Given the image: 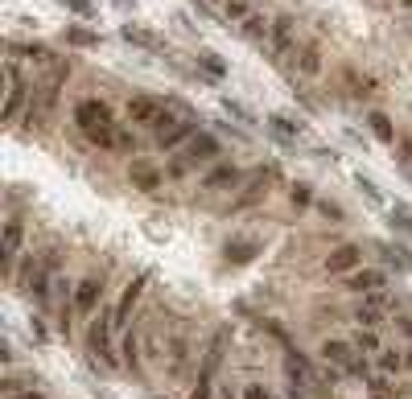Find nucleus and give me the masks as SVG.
Instances as JSON below:
<instances>
[{
  "instance_id": "f8f14e48",
  "label": "nucleus",
  "mask_w": 412,
  "mask_h": 399,
  "mask_svg": "<svg viewBox=\"0 0 412 399\" xmlns=\"http://www.w3.org/2000/svg\"><path fill=\"white\" fill-rule=\"evenodd\" d=\"M326 276H351V272H359L363 268V247L359 243H342V247H334L330 256H326Z\"/></svg>"
},
{
  "instance_id": "4be33fe9",
  "label": "nucleus",
  "mask_w": 412,
  "mask_h": 399,
  "mask_svg": "<svg viewBox=\"0 0 412 399\" xmlns=\"http://www.w3.org/2000/svg\"><path fill=\"white\" fill-rule=\"evenodd\" d=\"M120 362L124 371H141V342H136V329H124V346H120Z\"/></svg>"
},
{
  "instance_id": "37998d69",
  "label": "nucleus",
  "mask_w": 412,
  "mask_h": 399,
  "mask_svg": "<svg viewBox=\"0 0 412 399\" xmlns=\"http://www.w3.org/2000/svg\"><path fill=\"white\" fill-rule=\"evenodd\" d=\"M400 329H404V333L412 338V317H404V321H400Z\"/></svg>"
},
{
  "instance_id": "a878e982",
  "label": "nucleus",
  "mask_w": 412,
  "mask_h": 399,
  "mask_svg": "<svg viewBox=\"0 0 412 399\" xmlns=\"http://www.w3.org/2000/svg\"><path fill=\"white\" fill-rule=\"evenodd\" d=\"M268 128L276 132V141L281 144H297V132H301V128H297L293 119H285V116H268Z\"/></svg>"
},
{
  "instance_id": "dca6fc26",
  "label": "nucleus",
  "mask_w": 412,
  "mask_h": 399,
  "mask_svg": "<svg viewBox=\"0 0 412 399\" xmlns=\"http://www.w3.org/2000/svg\"><path fill=\"white\" fill-rule=\"evenodd\" d=\"M272 177H276V169H272V165H268V169H260V173H256V177H252V181L240 189V198L231 202V210H247V206H256V202H260V198L268 193Z\"/></svg>"
},
{
  "instance_id": "2eb2a0df",
  "label": "nucleus",
  "mask_w": 412,
  "mask_h": 399,
  "mask_svg": "<svg viewBox=\"0 0 412 399\" xmlns=\"http://www.w3.org/2000/svg\"><path fill=\"white\" fill-rule=\"evenodd\" d=\"M165 112V99H157V95H136V99H128V119L132 124H141V128H153L157 119Z\"/></svg>"
},
{
  "instance_id": "9d476101",
  "label": "nucleus",
  "mask_w": 412,
  "mask_h": 399,
  "mask_svg": "<svg viewBox=\"0 0 412 399\" xmlns=\"http://www.w3.org/2000/svg\"><path fill=\"white\" fill-rule=\"evenodd\" d=\"M317 358H322L326 367H334V371H351V367L359 362V350H355L351 338H326L322 350H317Z\"/></svg>"
},
{
  "instance_id": "c85d7f7f",
  "label": "nucleus",
  "mask_w": 412,
  "mask_h": 399,
  "mask_svg": "<svg viewBox=\"0 0 412 399\" xmlns=\"http://www.w3.org/2000/svg\"><path fill=\"white\" fill-rule=\"evenodd\" d=\"M66 42H71V46L91 49V46H99V33H91V29H83V25H66Z\"/></svg>"
},
{
  "instance_id": "0eeeda50",
  "label": "nucleus",
  "mask_w": 412,
  "mask_h": 399,
  "mask_svg": "<svg viewBox=\"0 0 412 399\" xmlns=\"http://www.w3.org/2000/svg\"><path fill=\"white\" fill-rule=\"evenodd\" d=\"M198 186L206 189V193H231V189L243 186V169L235 161H215L206 173H202Z\"/></svg>"
},
{
  "instance_id": "7c9ffc66",
  "label": "nucleus",
  "mask_w": 412,
  "mask_h": 399,
  "mask_svg": "<svg viewBox=\"0 0 412 399\" xmlns=\"http://www.w3.org/2000/svg\"><path fill=\"white\" fill-rule=\"evenodd\" d=\"M198 66L211 74V78H223V74H227V62H223L218 54H211V49H198Z\"/></svg>"
},
{
  "instance_id": "39448f33",
  "label": "nucleus",
  "mask_w": 412,
  "mask_h": 399,
  "mask_svg": "<svg viewBox=\"0 0 412 399\" xmlns=\"http://www.w3.org/2000/svg\"><path fill=\"white\" fill-rule=\"evenodd\" d=\"M21 247H25V218L13 210L8 218H4V235H0V259H4V276H8V280L17 276Z\"/></svg>"
},
{
  "instance_id": "e433bc0d",
  "label": "nucleus",
  "mask_w": 412,
  "mask_h": 399,
  "mask_svg": "<svg viewBox=\"0 0 412 399\" xmlns=\"http://www.w3.org/2000/svg\"><path fill=\"white\" fill-rule=\"evenodd\" d=\"M355 181H359V189H363V193H367V198H371V202H384V198H379V186H375L371 177H363V173H359Z\"/></svg>"
},
{
  "instance_id": "cd10ccee",
  "label": "nucleus",
  "mask_w": 412,
  "mask_h": 399,
  "mask_svg": "<svg viewBox=\"0 0 412 399\" xmlns=\"http://www.w3.org/2000/svg\"><path fill=\"white\" fill-rule=\"evenodd\" d=\"M13 54H25L29 62H42V66H58V54L49 46H21V49H13Z\"/></svg>"
},
{
  "instance_id": "aec40b11",
  "label": "nucleus",
  "mask_w": 412,
  "mask_h": 399,
  "mask_svg": "<svg viewBox=\"0 0 412 399\" xmlns=\"http://www.w3.org/2000/svg\"><path fill=\"white\" fill-rule=\"evenodd\" d=\"M322 66H326V58H322V46L317 42H305V46L297 49V71L301 74L314 78V74H322Z\"/></svg>"
},
{
  "instance_id": "f03ea898",
  "label": "nucleus",
  "mask_w": 412,
  "mask_h": 399,
  "mask_svg": "<svg viewBox=\"0 0 412 399\" xmlns=\"http://www.w3.org/2000/svg\"><path fill=\"white\" fill-rule=\"evenodd\" d=\"M198 136V124L190 116H182L177 107H170L165 103V112H161V119L153 124V141H157V148H165V153H173V148H186V144Z\"/></svg>"
},
{
  "instance_id": "6e6552de",
  "label": "nucleus",
  "mask_w": 412,
  "mask_h": 399,
  "mask_svg": "<svg viewBox=\"0 0 412 399\" xmlns=\"http://www.w3.org/2000/svg\"><path fill=\"white\" fill-rule=\"evenodd\" d=\"M165 169L161 165L145 161V157H136V161L128 165V181H132V189H141V193H161V186H165Z\"/></svg>"
},
{
  "instance_id": "58836bf2",
  "label": "nucleus",
  "mask_w": 412,
  "mask_h": 399,
  "mask_svg": "<svg viewBox=\"0 0 412 399\" xmlns=\"http://www.w3.org/2000/svg\"><path fill=\"white\" fill-rule=\"evenodd\" d=\"M392 222H396V227H404V231L412 235V210H404V206H400V210H392Z\"/></svg>"
},
{
  "instance_id": "ddd939ff",
  "label": "nucleus",
  "mask_w": 412,
  "mask_h": 399,
  "mask_svg": "<svg viewBox=\"0 0 412 399\" xmlns=\"http://www.w3.org/2000/svg\"><path fill=\"white\" fill-rule=\"evenodd\" d=\"M297 21H293L289 13H281V17H272V25H268V54L272 58H285L293 49V42H297Z\"/></svg>"
},
{
  "instance_id": "5701e85b",
  "label": "nucleus",
  "mask_w": 412,
  "mask_h": 399,
  "mask_svg": "<svg viewBox=\"0 0 412 399\" xmlns=\"http://www.w3.org/2000/svg\"><path fill=\"white\" fill-rule=\"evenodd\" d=\"M351 342H355V350L359 354H379L384 350V338H379V329H355V333H351Z\"/></svg>"
},
{
  "instance_id": "9b49d317",
  "label": "nucleus",
  "mask_w": 412,
  "mask_h": 399,
  "mask_svg": "<svg viewBox=\"0 0 412 399\" xmlns=\"http://www.w3.org/2000/svg\"><path fill=\"white\" fill-rule=\"evenodd\" d=\"M145 288H148V276H145V272H141V276H132V280L124 284L120 301H116V309H112V321H116V329H128V317H132V309L141 305Z\"/></svg>"
},
{
  "instance_id": "393cba45",
  "label": "nucleus",
  "mask_w": 412,
  "mask_h": 399,
  "mask_svg": "<svg viewBox=\"0 0 412 399\" xmlns=\"http://www.w3.org/2000/svg\"><path fill=\"white\" fill-rule=\"evenodd\" d=\"M268 25H272V21H264L260 13H252V17H243V21H240V37L260 42V37H268Z\"/></svg>"
},
{
  "instance_id": "a19ab883",
  "label": "nucleus",
  "mask_w": 412,
  "mask_h": 399,
  "mask_svg": "<svg viewBox=\"0 0 412 399\" xmlns=\"http://www.w3.org/2000/svg\"><path fill=\"white\" fill-rule=\"evenodd\" d=\"M317 210L326 214V218H334V222H342V210L339 206H330V202H317Z\"/></svg>"
},
{
  "instance_id": "473e14b6",
  "label": "nucleus",
  "mask_w": 412,
  "mask_h": 399,
  "mask_svg": "<svg viewBox=\"0 0 412 399\" xmlns=\"http://www.w3.org/2000/svg\"><path fill=\"white\" fill-rule=\"evenodd\" d=\"M293 206H297V210H305V206H317V202H314V186L297 181V186H293Z\"/></svg>"
},
{
  "instance_id": "1a4fd4ad",
  "label": "nucleus",
  "mask_w": 412,
  "mask_h": 399,
  "mask_svg": "<svg viewBox=\"0 0 412 399\" xmlns=\"http://www.w3.org/2000/svg\"><path fill=\"white\" fill-rule=\"evenodd\" d=\"M4 74H8V99H4V112L0 116H4V124H17L21 119V107L29 103V87H25V74L17 62H8Z\"/></svg>"
},
{
  "instance_id": "f3484780",
  "label": "nucleus",
  "mask_w": 412,
  "mask_h": 399,
  "mask_svg": "<svg viewBox=\"0 0 412 399\" xmlns=\"http://www.w3.org/2000/svg\"><path fill=\"white\" fill-rule=\"evenodd\" d=\"M218 153H223V148H218V136H211V132H198L194 141L182 148V157L190 165H215Z\"/></svg>"
},
{
  "instance_id": "79ce46f5",
  "label": "nucleus",
  "mask_w": 412,
  "mask_h": 399,
  "mask_svg": "<svg viewBox=\"0 0 412 399\" xmlns=\"http://www.w3.org/2000/svg\"><path fill=\"white\" fill-rule=\"evenodd\" d=\"M400 161H412V141L400 144Z\"/></svg>"
},
{
  "instance_id": "49530a36",
  "label": "nucleus",
  "mask_w": 412,
  "mask_h": 399,
  "mask_svg": "<svg viewBox=\"0 0 412 399\" xmlns=\"http://www.w3.org/2000/svg\"><path fill=\"white\" fill-rule=\"evenodd\" d=\"M95 399H112V395H103V391H99V395H95Z\"/></svg>"
},
{
  "instance_id": "2f4dec72",
  "label": "nucleus",
  "mask_w": 412,
  "mask_h": 399,
  "mask_svg": "<svg viewBox=\"0 0 412 399\" xmlns=\"http://www.w3.org/2000/svg\"><path fill=\"white\" fill-rule=\"evenodd\" d=\"M218 17H223V21H235V25H240L243 17H252V0H227Z\"/></svg>"
},
{
  "instance_id": "6ab92c4d",
  "label": "nucleus",
  "mask_w": 412,
  "mask_h": 399,
  "mask_svg": "<svg viewBox=\"0 0 412 399\" xmlns=\"http://www.w3.org/2000/svg\"><path fill=\"white\" fill-rule=\"evenodd\" d=\"M99 297H103V280L99 276H83V280L74 284V309L78 313H95Z\"/></svg>"
},
{
  "instance_id": "412c9836",
  "label": "nucleus",
  "mask_w": 412,
  "mask_h": 399,
  "mask_svg": "<svg viewBox=\"0 0 412 399\" xmlns=\"http://www.w3.org/2000/svg\"><path fill=\"white\" fill-rule=\"evenodd\" d=\"M124 42L148 49V54H165V42H157V37H153L148 29H141V25H128V29H124Z\"/></svg>"
},
{
  "instance_id": "ea45409f",
  "label": "nucleus",
  "mask_w": 412,
  "mask_h": 399,
  "mask_svg": "<svg viewBox=\"0 0 412 399\" xmlns=\"http://www.w3.org/2000/svg\"><path fill=\"white\" fill-rule=\"evenodd\" d=\"M62 4H66V8H74L78 17H91V13H95V8H91L87 0H62Z\"/></svg>"
},
{
  "instance_id": "bb28decb",
  "label": "nucleus",
  "mask_w": 412,
  "mask_h": 399,
  "mask_svg": "<svg viewBox=\"0 0 412 399\" xmlns=\"http://www.w3.org/2000/svg\"><path fill=\"white\" fill-rule=\"evenodd\" d=\"M375 367H379V375H400L408 362H404L396 350H379V354H375Z\"/></svg>"
},
{
  "instance_id": "de8ad7c7",
  "label": "nucleus",
  "mask_w": 412,
  "mask_h": 399,
  "mask_svg": "<svg viewBox=\"0 0 412 399\" xmlns=\"http://www.w3.org/2000/svg\"><path fill=\"white\" fill-rule=\"evenodd\" d=\"M215 4H227V0H215Z\"/></svg>"
},
{
  "instance_id": "423d86ee",
  "label": "nucleus",
  "mask_w": 412,
  "mask_h": 399,
  "mask_svg": "<svg viewBox=\"0 0 412 399\" xmlns=\"http://www.w3.org/2000/svg\"><path fill=\"white\" fill-rule=\"evenodd\" d=\"M400 305H404L400 292H388V288H384V292H367L363 301L355 305V321H359V326H379V321H384L388 313H396Z\"/></svg>"
},
{
  "instance_id": "c9c22d12",
  "label": "nucleus",
  "mask_w": 412,
  "mask_h": 399,
  "mask_svg": "<svg viewBox=\"0 0 412 399\" xmlns=\"http://www.w3.org/2000/svg\"><path fill=\"white\" fill-rule=\"evenodd\" d=\"M240 395H243V399H276V395H272V391L264 387V383H247Z\"/></svg>"
},
{
  "instance_id": "4c0bfd02",
  "label": "nucleus",
  "mask_w": 412,
  "mask_h": 399,
  "mask_svg": "<svg viewBox=\"0 0 412 399\" xmlns=\"http://www.w3.org/2000/svg\"><path fill=\"white\" fill-rule=\"evenodd\" d=\"M165 173H170V177H186V173H190V161H186V157H173Z\"/></svg>"
},
{
  "instance_id": "b1692460",
  "label": "nucleus",
  "mask_w": 412,
  "mask_h": 399,
  "mask_svg": "<svg viewBox=\"0 0 412 399\" xmlns=\"http://www.w3.org/2000/svg\"><path fill=\"white\" fill-rule=\"evenodd\" d=\"M165 346H170L165 329H145V354H148V362H165Z\"/></svg>"
},
{
  "instance_id": "f704fd0d",
  "label": "nucleus",
  "mask_w": 412,
  "mask_h": 399,
  "mask_svg": "<svg viewBox=\"0 0 412 399\" xmlns=\"http://www.w3.org/2000/svg\"><path fill=\"white\" fill-rule=\"evenodd\" d=\"M223 107H227V116H235L240 124H252V112L243 107L240 99H223Z\"/></svg>"
},
{
  "instance_id": "72a5a7b5",
  "label": "nucleus",
  "mask_w": 412,
  "mask_h": 399,
  "mask_svg": "<svg viewBox=\"0 0 412 399\" xmlns=\"http://www.w3.org/2000/svg\"><path fill=\"white\" fill-rule=\"evenodd\" d=\"M256 251H260L256 243H235V247H227V259H231V263H243V259H252Z\"/></svg>"
},
{
  "instance_id": "c756f323",
  "label": "nucleus",
  "mask_w": 412,
  "mask_h": 399,
  "mask_svg": "<svg viewBox=\"0 0 412 399\" xmlns=\"http://www.w3.org/2000/svg\"><path fill=\"white\" fill-rule=\"evenodd\" d=\"M367 128H371L379 141H396V128H392V119L384 116V112H371V116H367Z\"/></svg>"
},
{
  "instance_id": "a211bd4d",
  "label": "nucleus",
  "mask_w": 412,
  "mask_h": 399,
  "mask_svg": "<svg viewBox=\"0 0 412 399\" xmlns=\"http://www.w3.org/2000/svg\"><path fill=\"white\" fill-rule=\"evenodd\" d=\"M346 288L355 292V297H367V292H384L388 288V276L379 272V268H359V272H351V276H342Z\"/></svg>"
},
{
  "instance_id": "09e8293b",
  "label": "nucleus",
  "mask_w": 412,
  "mask_h": 399,
  "mask_svg": "<svg viewBox=\"0 0 412 399\" xmlns=\"http://www.w3.org/2000/svg\"><path fill=\"white\" fill-rule=\"evenodd\" d=\"M153 399H157V395H153Z\"/></svg>"
},
{
  "instance_id": "4468645a",
  "label": "nucleus",
  "mask_w": 412,
  "mask_h": 399,
  "mask_svg": "<svg viewBox=\"0 0 412 399\" xmlns=\"http://www.w3.org/2000/svg\"><path fill=\"white\" fill-rule=\"evenodd\" d=\"M74 124H78L83 132L107 128V124H112V107H107L103 99H78V107H74Z\"/></svg>"
},
{
  "instance_id": "a18cd8bd",
  "label": "nucleus",
  "mask_w": 412,
  "mask_h": 399,
  "mask_svg": "<svg viewBox=\"0 0 412 399\" xmlns=\"http://www.w3.org/2000/svg\"><path fill=\"white\" fill-rule=\"evenodd\" d=\"M400 4H404V8H408V13H412V0H400Z\"/></svg>"
},
{
  "instance_id": "20e7f679",
  "label": "nucleus",
  "mask_w": 412,
  "mask_h": 399,
  "mask_svg": "<svg viewBox=\"0 0 412 399\" xmlns=\"http://www.w3.org/2000/svg\"><path fill=\"white\" fill-rule=\"evenodd\" d=\"M194 362V342H190V326L186 321H177V326L170 329V346H165V371H170V379H186V367Z\"/></svg>"
},
{
  "instance_id": "f257e3e1",
  "label": "nucleus",
  "mask_w": 412,
  "mask_h": 399,
  "mask_svg": "<svg viewBox=\"0 0 412 399\" xmlns=\"http://www.w3.org/2000/svg\"><path fill=\"white\" fill-rule=\"evenodd\" d=\"M227 342H231V329L223 326L211 333L206 350L198 358V379L190 387V399H215L218 395V371H223V358H227Z\"/></svg>"
},
{
  "instance_id": "7ed1b4c3",
  "label": "nucleus",
  "mask_w": 412,
  "mask_h": 399,
  "mask_svg": "<svg viewBox=\"0 0 412 399\" xmlns=\"http://www.w3.org/2000/svg\"><path fill=\"white\" fill-rule=\"evenodd\" d=\"M112 333H116L112 313H107V309H99V317H91V321H87V350H91V358H95L99 367H107V371L124 367L120 354H116V346H112Z\"/></svg>"
},
{
  "instance_id": "c03bdc74",
  "label": "nucleus",
  "mask_w": 412,
  "mask_h": 399,
  "mask_svg": "<svg viewBox=\"0 0 412 399\" xmlns=\"http://www.w3.org/2000/svg\"><path fill=\"white\" fill-rule=\"evenodd\" d=\"M17 399H46L42 391H25V395H17Z\"/></svg>"
}]
</instances>
